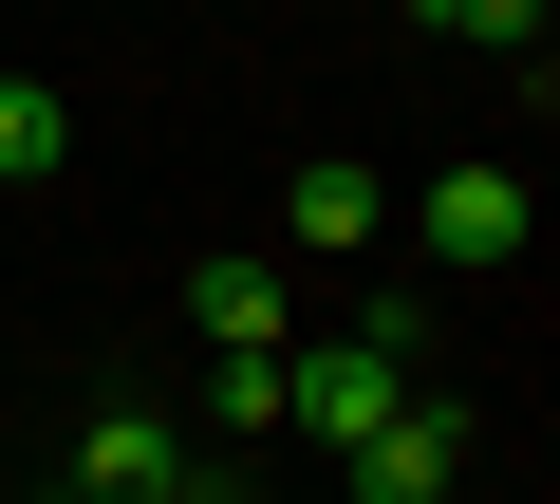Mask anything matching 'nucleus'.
Segmentation results:
<instances>
[{"label": "nucleus", "instance_id": "nucleus-8", "mask_svg": "<svg viewBox=\"0 0 560 504\" xmlns=\"http://www.w3.org/2000/svg\"><path fill=\"white\" fill-rule=\"evenodd\" d=\"M430 20L486 38V57H541V38H560V0H430Z\"/></svg>", "mask_w": 560, "mask_h": 504}, {"label": "nucleus", "instance_id": "nucleus-4", "mask_svg": "<svg viewBox=\"0 0 560 504\" xmlns=\"http://www.w3.org/2000/svg\"><path fill=\"white\" fill-rule=\"evenodd\" d=\"M187 337H206V355H280V337H300V300H280V262H243V243H224V262L187 281Z\"/></svg>", "mask_w": 560, "mask_h": 504}, {"label": "nucleus", "instance_id": "nucleus-1", "mask_svg": "<svg viewBox=\"0 0 560 504\" xmlns=\"http://www.w3.org/2000/svg\"><path fill=\"white\" fill-rule=\"evenodd\" d=\"M393 411H411V355H393V337H280V430L355 448V430H393Z\"/></svg>", "mask_w": 560, "mask_h": 504}, {"label": "nucleus", "instance_id": "nucleus-6", "mask_svg": "<svg viewBox=\"0 0 560 504\" xmlns=\"http://www.w3.org/2000/svg\"><path fill=\"white\" fill-rule=\"evenodd\" d=\"M280 243H318V262H337V243H374V168H355V150H318L300 187H280Z\"/></svg>", "mask_w": 560, "mask_h": 504}, {"label": "nucleus", "instance_id": "nucleus-7", "mask_svg": "<svg viewBox=\"0 0 560 504\" xmlns=\"http://www.w3.org/2000/svg\"><path fill=\"white\" fill-rule=\"evenodd\" d=\"M57 168H75V113H57L20 57H0V187H57Z\"/></svg>", "mask_w": 560, "mask_h": 504}, {"label": "nucleus", "instance_id": "nucleus-5", "mask_svg": "<svg viewBox=\"0 0 560 504\" xmlns=\"http://www.w3.org/2000/svg\"><path fill=\"white\" fill-rule=\"evenodd\" d=\"M411 224L448 243V262H504V243H523V168H430V187H411Z\"/></svg>", "mask_w": 560, "mask_h": 504}, {"label": "nucleus", "instance_id": "nucleus-3", "mask_svg": "<svg viewBox=\"0 0 560 504\" xmlns=\"http://www.w3.org/2000/svg\"><path fill=\"white\" fill-rule=\"evenodd\" d=\"M448 485H467V411L411 374V411H393V430H355V504H448Z\"/></svg>", "mask_w": 560, "mask_h": 504}, {"label": "nucleus", "instance_id": "nucleus-2", "mask_svg": "<svg viewBox=\"0 0 560 504\" xmlns=\"http://www.w3.org/2000/svg\"><path fill=\"white\" fill-rule=\"evenodd\" d=\"M75 504H224V467L168 448L150 411H94V430H75Z\"/></svg>", "mask_w": 560, "mask_h": 504}]
</instances>
